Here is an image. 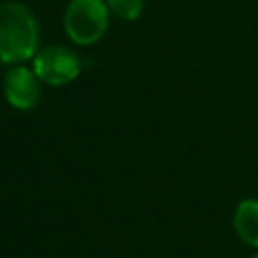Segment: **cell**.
<instances>
[{
	"mask_svg": "<svg viewBox=\"0 0 258 258\" xmlns=\"http://www.w3.org/2000/svg\"><path fill=\"white\" fill-rule=\"evenodd\" d=\"M83 62L79 54L64 44H48L38 48L32 58V71L50 87H64L81 75Z\"/></svg>",
	"mask_w": 258,
	"mask_h": 258,
	"instance_id": "3",
	"label": "cell"
},
{
	"mask_svg": "<svg viewBox=\"0 0 258 258\" xmlns=\"http://www.w3.org/2000/svg\"><path fill=\"white\" fill-rule=\"evenodd\" d=\"M234 230L242 242L258 248V198L238 202L234 210Z\"/></svg>",
	"mask_w": 258,
	"mask_h": 258,
	"instance_id": "5",
	"label": "cell"
},
{
	"mask_svg": "<svg viewBox=\"0 0 258 258\" xmlns=\"http://www.w3.org/2000/svg\"><path fill=\"white\" fill-rule=\"evenodd\" d=\"M111 14H115L121 20L133 22L143 14L145 0H105Z\"/></svg>",
	"mask_w": 258,
	"mask_h": 258,
	"instance_id": "6",
	"label": "cell"
},
{
	"mask_svg": "<svg viewBox=\"0 0 258 258\" xmlns=\"http://www.w3.org/2000/svg\"><path fill=\"white\" fill-rule=\"evenodd\" d=\"M252 258H258V252H256V254H254V256H252Z\"/></svg>",
	"mask_w": 258,
	"mask_h": 258,
	"instance_id": "7",
	"label": "cell"
},
{
	"mask_svg": "<svg viewBox=\"0 0 258 258\" xmlns=\"http://www.w3.org/2000/svg\"><path fill=\"white\" fill-rule=\"evenodd\" d=\"M40 79L24 64H12L2 81L6 103L16 111H32L40 101Z\"/></svg>",
	"mask_w": 258,
	"mask_h": 258,
	"instance_id": "4",
	"label": "cell"
},
{
	"mask_svg": "<svg viewBox=\"0 0 258 258\" xmlns=\"http://www.w3.org/2000/svg\"><path fill=\"white\" fill-rule=\"evenodd\" d=\"M40 48V26L34 12L22 2L0 4V62L24 64Z\"/></svg>",
	"mask_w": 258,
	"mask_h": 258,
	"instance_id": "1",
	"label": "cell"
},
{
	"mask_svg": "<svg viewBox=\"0 0 258 258\" xmlns=\"http://www.w3.org/2000/svg\"><path fill=\"white\" fill-rule=\"evenodd\" d=\"M109 12L105 0H71L62 16L67 36L81 46L97 44L109 28Z\"/></svg>",
	"mask_w": 258,
	"mask_h": 258,
	"instance_id": "2",
	"label": "cell"
}]
</instances>
